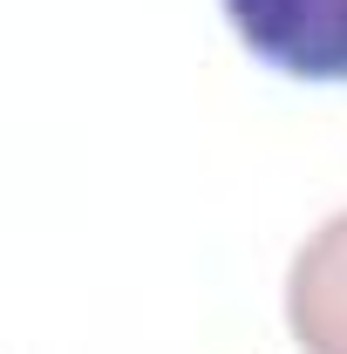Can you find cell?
<instances>
[{
    "label": "cell",
    "instance_id": "6da1fadb",
    "mask_svg": "<svg viewBox=\"0 0 347 354\" xmlns=\"http://www.w3.org/2000/svg\"><path fill=\"white\" fill-rule=\"evenodd\" d=\"M232 35L293 82H347V0H225Z\"/></svg>",
    "mask_w": 347,
    "mask_h": 354
},
{
    "label": "cell",
    "instance_id": "7a4b0ae2",
    "mask_svg": "<svg viewBox=\"0 0 347 354\" xmlns=\"http://www.w3.org/2000/svg\"><path fill=\"white\" fill-rule=\"evenodd\" d=\"M286 327L306 354H347V212L320 225L286 272Z\"/></svg>",
    "mask_w": 347,
    "mask_h": 354
}]
</instances>
